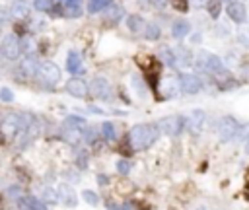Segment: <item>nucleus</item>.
I'll list each match as a JSON object with an SVG mask.
<instances>
[{"mask_svg":"<svg viewBox=\"0 0 249 210\" xmlns=\"http://www.w3.org/2000/svg\"><path fill=\"white\" fill-rule=\"evenodd\" d=\"M160 136V129L158 125H152V123H140V125H135L129 132V144L133 150H146L150 148Z\"/></svg>","mask_w":249,"mask_h":210,"instance_id":"nucleus-1","label":"nucleus"},{"mask_svg":"<svg viewBox=\"0 0 249 210\" xmlns=\"http://www.w3.org/2000/svg\"><path fill=\"white\" fill-rule=\"evenodd\" d=\"M84 129H86V119L78 117V115H70L64 119L62 127H61V136L66 144L76 146L84 138Z\"/></svg>","mask_w":249,"mask_h":210,"instance_id":"nucleus-2","label":"nucleus"},{"mask_svg":"<svg viewBox=\"0 0 249 210\" xmlns=\"http://www.w3.org/2000/svg\"><path fill=\"white\" fill-rule=\"evenodd\" d=\"M35 78H39L43 84L55 88V86L61 82V78H62V70H61V66H59L57 63H53V61H41Z\"/></svg>","mask_w":249,"mask_h":210,"instance_id":"nucleus-3","label":"nucleus"},{"mask_svg":"<svg viewBox=\"0 0 249 210\" xmlns=\"http://www.w3.org/2000/svg\"><path fill=\"white\" fill-rule=\"evenodd\" d=\"M88 88H90V96L93 97V99H99V101H111V97H113V90H111V84H109V80L105 78V76H93L92 78V82L88 84Z\"/></svg>","mask_w":249,"mask_h":210,"instance_id":"nucleus-4","label":"nucleus"},{"mask_svg":"<svg viewBox=\"0 0 249 210\" xmlns=\"http://www.w3.org/2000/svg\"><path fill=\"white\" fill-rule=\"evenodd\" d=\"M158 90H160V99H175L179 97L181 92V84H179V76L175 74H166L160 78L158 82Z\"/></svg>","mask_w":249,"mask_h":210,"instance_id":"nucleus-5","label":"nucleus"},{"mask_svg":"<svg viewBox=\"0 0 249 210\" xmlns=\"http://www.w3.org/2000/svg\"><path fill=\"white\" fill-rule=\"evenodd\" d=\"M0 53H2V57L8 59V61H18L20 59V55H22L20 37L14 32L6 33L2 39H0Z\"/></svg>","mask_w":249,"mask_h":210,"instance_id":"nucleus-6","label":"nucleus"},{"mask_svg":"<svg viewBox=\"0 0 249 210\" xmlns=\"http://www.w3.org/2000/svg\"><path fill=\"white\" fill-rule=\"evenodd\" d=\"M156 125H158L160 132H164L168 136H179L183 132V129H185V117H181V115H168V117L160 119Z\"/></svg>","mask_w":249,"mask_h":210,"instance_id":"nucleus-7","label":"nucleus"},{"mask_svg":"<svg viewBox=\"0 0 249 210\" xmlns=\"http://www.w3.org/2000/svg\"><path fill=\"white\" fill-rule=\"evenodd\" d=\"M237 129H239V123H237L232 115H226V117H220V119H218L216 132H218V136H220V140H222V142H230V140H233V136H235Z\"/></svg>","mask_w":249,"mask_h":210,"instance_id":"nucleus-8","label":"nucleus"},{"mask_svg":"<svg viewBox=\"0 0 249 210\" xmlns=\"http://www.w3.org/2000/svg\"><path fill=\"white\" fill-rule=\"evenodd\" d=\"M226 14L233 24H239V26L247 24V6L243 0H230L226 4Z\"/></svg>","mask_w":249,"mask_h":210,"instance_id":"nucleus-9","label":"nucleus"},{"mask_svg":"<svg viewBox=\"0 0 249 210\" xmlns=\"http://www.w3.org/2000/svg\"><path fill=\"white\" fill-rule=\"evenodd\" d=\"M20 129H22L20 113H8L6 117H2V121H0V132L6 136V140L8 138H16Z\"/></svg>","mask_w":249,"mask_h":210,"instance_id":"nucleus-10","label":"nucleus"},{"mask_svg":"<svg viewBox=\"0 0 249 210\" xmlns=\"http://www.w3.org/2000/svg\"><path fill=\"white\" fill-rule=\"evenodd\" d=\"M179 84H181V92H185L187 96H195L202 90V80H201L199 74L181 72L179 74Z\"/></svg>","mask_w":249,"mask_h":210,"instance_id":"nucleus-11","label":"nucleus"},{"mask_svg":"<svg viewBox=\"0 0 249 210\" xmlns=\"http://www.w3.org/2000/svg\"><path fill=\"white\" fill-rule=\"evenodd\" d=\"M204 123H206V113H204V109H193V111L185 117V129H187L189 132H193V134H199V132L202 130Z\"/></svg>","mask_w":249,"mask_h":210,"instance_id":"nucleus-12","label":"nucleus"},{"mask_svg":"<svg viewBox=\"0 0 249 210\" xmlns=\"http://www.w3.org/2000/svg\"><path fill=\"white\" fill-rule=\"evenodd\" d=\"M64 88H66V92H68L72 97H76V99H86L88 94H90L88 82H86L84 78H78V76L70 78V80L64 84Z\"/></svg>","mask_w":249,"mask_h":210,"instance_id":"nucleus-13","label":"nucleus"},{"mask_svg":"<svg viewBox=\"0 0 249 210\" xmlns=\"http://www.w3.org/2000/svg\"><path fill=\"white\" fill-rule=\"evenodd\" d=\"M57 196H59V202H62L68 208H76L78 206V196H76V191L72 189L70 183H61L57 187Z\"/></svg>","mask_w":249,"mask_h":210,"instance_id":"nucleus-14","label":"nucleus"},{"mask_svg":"<svg viewBox=\"0 0 249 210\" xmlns=\"http://www.w3.org/2000/svg\"><path fill=\"white\" fill-rule=\"evenodd\" d=\"M31 14V2L30 0H14L12 6H10V16L18 22L28 20Z\"/></svg>","mask_w":249,"mask_h":210,"instance_id":"nucleus-15","label":"nucleus"},{"mask_svg":"<svg viewBox=\"0 0 249 210\" xmlns=\"http://www.w3.org/2000/svg\"><path fill=\"white\" fill-rule=\"evenodd\" d=\"M20 49H22V53H24L26 57H37V53H39V43H37V39H35L31 33H24V35L20 37Z\"/></svg>","mask_w":249,"mask_h":210,"instance_id":"nucleus-16","label":"nucleus"},{"mask_svg":"<svg viewBox=\"0 0 249 210\" xmlns=\"http://www.w3.org/2000/svg\"><path fill=\"white\" fill-rule=\"evenodd\" d=\"M37 68H39L37 57H24V61L18 66V70H20V74L24 78H35L37 76Z\"/></svg>","mask_w":249,"mask_h":210,"instance_id":"nucleus-17","label":"nucleus"},{"mask_svg":"<svg viewBox=\"0 0 249 210\" xmlns=\"http://www.w3.org/2000/svg\"><path fill=\"white\" fill-rule=\"evenodd\" d=\"M173 55H175V68H187L193 65V53L187 47H183V45L175 47Z\"/></svg>","mask_w":249,"mask_h":210,"instance_id":"nucleus-18","label":"nucleus"},{"mask_svg":"<svg viewBox=\"0 0 249 210\" xmlns=\"http://www.w3.org/2000/svg\"><path fill=\"white\" fill-rule=\"evenodd\" d=\"M84 14L82 0H64L62 2V16L64 18H80Z\"/></svg>","mask_w":249,"mask_h":210,"instance_id":"nucleus-19","label":"nucleus"},{"mask_svg":"<svg viewBox=\"0 0 249 210\" xmlns=\"http://www.w3.org/2000/svg\"><path fill=\"white\" fill-rule=\"evenodd\" d=\"M66 70L70 74H82L84 72L82 55L78 51H68V55H66Z\"/></svg>","mask_w":249,"mask_h":210,"instance_id":"nucleus-20","label":"nucleus"},{"mask_svg":"<svg viewBox=\"0 0 249 210\" xmlns=\"http://www.w3.org/2000/svg\"><path fill=\"white\" fill-rule=\"evenodd\" d=\"M171 35H173V39H177V41L185 39L187 35H191V24H189L187 20H175V22L171 24Z\"/></svg>","mask_w":249,"mask_h":210,"instance_id":"nucleus-21","label":"nucleus"},{"mask_svg":"<svg viewBox=\"0 0 249 210\" xmlns=\"http://www.w3.org/2000/svg\"><path fill=\"white\" fill-rule=\"evenodd\" d=\"M123 16H124V8H123V4H117V2L109 4V6L103 10V18H105V20H109L111 24L121 22V20H123Z\"/></svg>","mask_w":249,"mask_h":210,"instance_id":"nucleus-22","label":"nucleus"},{"mask_svg":"<svg viewBox=\"0 0 249 210\" xmlns=\"http://www.w3.org/2000/svg\"><path fill=\"white\" fill-rule=\"evenodd\" d=\"M37 194H39V198H41L43 202H47V204H57V202H59L57 191H55V187H51V185H45V183L37 185Z\"/></svg>","mask_w":249,"mask_h":210,"instance_id":"nucleus-23","label":"nucleus"},{"mask_svg":"<svg viewBox=\"0 0 249 210\" xmlns=\"http://www.w3.org/2000/svg\"><path fill=\"white\" fill-rule=\"evenodd\" d=\"M224 70H228V68L224 66V61H222L218 55H208L206 74H208V76H216V74H220V72H224Z\"/></svg>","mask_w":249,"mask_h":210,"instance_id":"nucleus-24","label":"nucleus"},{"mask_svg":"<svg viewBox=\"0 0 249 210\" xmlns=\"http://www.w3.org/2000/svg\"><path fill=\"white\" fill-rule=\"evenodd\" d=\"M144 26H146V20L140 14L127 16V28H129L131 33H142L144 32Z\"/></svg>","mask_w":249,"mask_h":210,"instance_id":"nucleus-25","label":"nucleus"},{"mask_svg":"<svg viewBox=\"0 0 249 210\" xmlns=\"http://www.w3.org/2000/svg\"><path fill=\"white\" fill-rule=\"evenodd\" d=\"M208 51L201 49L195 57H193V68L197 70V74H206V65H208Z\"/></svg>","mask_w":249,"mask_h":210,"instance_id":"nucleus-26","label":"nucleus"},{"mask_svg":"<svg viewBox=\"0 0 249 210\" xmlns=\"http://www.w3.org/2000/svg\"><path fill=\"white\" fill-rule=\"evenodd\" d=\"M142 35H144V39H146V41H158V39H160V35H162V28H160L156 22H148V24L144 26Z\"/></svg>","mask_w":249,"mask_h":210,"instance_id":"nucleus-27","label":"nucleus"},{"mask_svg":"<svg viewBox=\"0 0 249 210\" xmlns=\"http://www.w3.org/2000/svg\"><path fill=\"white\" fill-rule=\"evenodd\" d=\"M113 2H115V0H90V2H88V12L90 14H101Z\"/></svg>","mask_w":249,"mask_h":210,"instance_id":"nucleus-28","label":"nucleus"},{"mask_svg":"<svg viewBox=\"0 0 249 210\" xmlns=\"http://www.w3.org/2000/svg\"><path fill=\"white\" fill-rule=\"evenodd\" d=\"M99 130H101V134H103L105 140H109V142H115L117 140V129H115V125L111 121H103L101 127H99Z\"/></svg>","mask_w":249,"mask_h":210,"instance_id":"nucleus-29","label":"nucleus"},{"mask_svg":"<svg viewBox=\"0 0 249 210\" xmlns=\"http://www.w3.org/2000/svg\"><path fill=\"white\" fill-rule=\"evenodd\" d=\"M222 8H224V0H208V2H206V10H208V16L212 20H218L220 18Z\"/></svg>","mask_w":249,"mask_h":210,"instance_id":"nucleus-30","label":"nucleus"},{"mask_svg":"<svg viewBox=\"0 0 249 210\" xmlns=\"http://www.w3.org/2000/svg\"><path fill=\"white\" fill-rule=\"evenodd\" d=\"M222 61H224V66L232 72V70H237V66L241 65V61H243V59H241L235 51H230V53L226 55V59H222Z\"/></svg>","mask_w":249,"mask_h":210,"instance_id":"nucleus-31","label":"nucleus"},{"mask_svg":"<svg viewBox=\"0 0 249 210\" xmlns=\"http://www.w3.org/2000/svg\"><path fill=\"white\" fill-rule=\"evenodd\" d=\"M160 59H162L164 66L175 68V55H173V49L171 47H162L160 49Z\"/></svg>","mask_w":249,"mask_h":210,"instance_id":"nucleus-32","label":"nucleus"},{"mask_svg":"<svg viewBox=\"0 0 249 210\" xmlns=\"http://www.w3.org/2000/svg\"><path fill=\"white\" fill-rule=\"evenodd\" d=\"M24 200L28 202V206H30L31 210H49V208L45 206V202H43L39 196H35V194H26Z\"/></svg>","mask_w":249,"mask_h":210,"instance_id":"nucleus-33","label":"nucleus"},{"mask_svg":"<svg viewBox=\"0 0 249 210\" xmlns=\"http://www.w3.org/2000/svg\"><path fill=\"white\" fill-rule=\"evenodd\" d=\"M99 134H101L99 127H90V129H84V138L82 140H86V144H95Z\"/></svg>","mask_w":249,"mask_h":210,"instance_id":"nucleus-34","label":"nucleus"},{"mask_svg":"<svg viewBox=\"0 0 249 210\" xmlns=\"http://www.w3.org/2000/svg\"><path fill=\"white\" fill-rule=\"evenodd\" d=\"M237 78H239V82H243V84H249V61H241V65L237 66Z\"/></svg>","mask_w":249,"mask_h":210,"instance_id":"nucleus-35","label":"nucleus"},{"mask_svg":"<svg viewBox=\"0 0 249 210\" xmlns=\"http://www.w3.org/2000/svg\"><path fill=\"white\" fill-rule=\"evenodd\" d=\"M168 4H171V8L177 10V12H181V14L189 12V8H191L189 0H168Z\"/></svg>","mask_w":249,"mask_h":210,"instance_id":"nucleus-36","label":"nucleus"},{"mask_svg":"<svg viewBox=\"0 0 249 210\" xmlns=\"http://www.w3.org/2000/svg\"><path fill=\"white\" fill-rule=\"evenodd\" d=\"M247 138H249V123L239 125V129H237V132H235L233 140H235V142H245Z\"/></svg>","mask_w":249,"mask_h":210,"instance_id":"nucleus-37","label":"nucleus"},{"mask_svg":"<svg viewBox=\"0 0 249 210\" xmlns=\"http://www.w3.org/2000/svg\"><path fill=\"white\" fill-rule=\"evenodd\" d=\"M82 198H84L90 206H97V204H99V196H97V193H93V191H90V189H86V191L82 193Z\"/></svg>","mask_w":249,"mask_h":210,"instance_id":"nucleus-38","label":"nucleus"},{"mask_svg":"<svg viewBox=\"0 0 249 210\" xmlns=\"http://www.w3.org/2000/svg\"><path fill=\"white\" fill-rule=\"evenodd\" d=\"M51 6H53V0H35L33 2V8L37 12H51Z\"/></svg>","mask_w":249,"mask_h":210,"instance_id":"nucleus-39","label":"nucleus"},{"mask_svg":"<svg viewBox=\"0 0 249 210\" xmlns=\"http://www.w3.org/2000/svg\"><path fill=\"white\" fill-rule=\"evenodd\" d=\"M131 84H133V88H135L140 96H144V82H142L140 74H133V76H131Z\"/></svg>","mask_w":249,"mask_h":210,"instance_id":"nucleus-40","label":"nucleus"},{"mask_svg":"<svg viewBox=\"0 0 249 210\" xmlns=\"http://www.w3.org/2000/svg\"><path fill=\"white\" fill-rule=\"evenodd\" d=\"M76 163H78V167H80V169H86V167H88V163H90V156H88V152H86V150H80V152H78V156H76Z\"/></svg>","mask_w":249,"mask_h":210,"instance_id":"nucleus-41","label":"nucleus"},{"mask_svg":"<svg viewBox=\"0 0 249 210\" xmlns=\"http://www.w3.org/2000/svg\"><path fill=\"white\" fill-rule=\"evenodd\" d=\"M237 41H239L241 45L249 47V26H245V24H243V28H241V30H239V33H237Z\"/></svg>","mask_w":249,"mask_h":210,"instance_id":"nucleus-42","label":"nucleus"},{"mask_svg":"<svg viewBox=\"0 0 249 210\" xmlns=\"http://www.w3.org/2000/svg\"><path fill=\"white\" fill-rule=\"evenodd\" d=\"M117 171H119L121 175H129V171H131V162H129V160H119V162H117Z\"/></svg>","mask_w":249,"mask_h":210,"instance_id":"nucleus-43","label":"nucleus"},{"mask_svg":"<svg viewBox=\"0 0 249 210\" xmlns=\"http://www.w3.org/2000/svg\"><path fill=\"white\" fill-rule=\"evenodd\" d=\"M0 99H2L4 103H12L14 101V92L10 88H2L0 90Z\"/></svg>","mask_w":249,"mask_h":210,"instance_id":"nucleus-44","label":"nucleus"},{"mask_svg":"<svg viewBox=\"0 0 249 210\" xmlns=\"http://www.w3.org/2000/svg\"><path fill=\"white\" fill-rule=\"evenodd\" d=\"M6 194H8V198H12V200H18L20 196H24V194H22V189H20L18 185H12V187H8Z\"/></svg>","mask_w":249,"mask_h":210,"instance_id":"nucleus-45","label":"nucleus"},{"mask_svg":"<svg viewBox=\"0 0 249 210\" xmlns=\"http://www.w3.org/2000/svg\"><path fill=\"white\" fill-rule=\"evenodd\" d=\"M216 33H218V37H230V28L228 26H224V24H218L216 26Z\"/></svg>","mask_w":249,"mask_h":210,"instance_id":"nucleus-46","label":"nucleus"},{"mask_svg":"<svg viewBox=\"0 0 249 210\" xmlns=\"http://www.w3.org/2000/svg\"><path fill=\"white\" fill-rule=\"evenodd\" d=\"M66 179H68V183H78V181H80V175H78L74 169H68V171H66Z\"/></svg>","mask_w":249,"mask_h":210,"instance_id":"nucleus-47","label":"nucleus"},{"mask_svg":"<svg viewBox=\"0 0 249 210\" xmlns=\"http://www.w3.org/2000/svg\"><path fill=\"white\" fill-rule=\"evenodd\" d=\"M8 16H10V10L8 8H0V26L8 22Z\"/></svg>","mask_w":249,"mask_h":210,"instance_id":"nucleus-48","label":"nucleus"},{"mask_svg":"<svg viewBox=\"0 0 249 210\" xmlns=\"http://www.w3.org/2000/svg\"><path fill=\"white\" fill-rule=\"evenodd\" d=\"M107 208H109V210H131V204H123V208H119L117 204L109 202V204H107Z\"/></svg>","mask_w":249,"mask_h":210,"instance_id":"nucleus-49","label":"nucleus"},{"mask_svg":"<svg viewBox=\"0 0 249 210\" xmlns=\"http://www.w3.org/2000/svg\"><path fill=\"white\" fill-rule=\"evenodd\" d=\"M189 2H191L195 8H202V6H206L208 0H189Z\"/></svg>","mask_w":249,"mask_h":210,"instance_id":"nucleus-50","label":"nucleus"},{"mask_svg":"<svg viewBox=\"0 0 249 210\" xmlns=\"http://www.w3.org/2000/svg\"><path fill=\"white\" fill-rule=\"evenodd\" d=\"M201 41H202V37H201V33H193V35H191V43H193V45H199Z\"/></svg>","mask_w":249,"mask_h":210,"instance_id":"nucleus-51","label":"nucleus"},{"mask_svg":"<svg viewBox=\"0 0 249 210\" xmlns=\"http://www.w3.org/2000/svg\"><path fill=\"white\" fill-rule=\"evenodd\" d=\"M95 179H97V183H99V185H107V183H109V179H107V175H103V173H99V175H97Z\"/></svg>","mask_w":249,"mask_h":210,"instance_id":"nucleus-52","label":"nucleus"},{"mask_svg":"<svg viewBox=\"0 0 249 210\" xmlns=\"http://www.w3.org/2000/svg\"><path fill=\"white\" fill-rule=\"evenodd\" d=\"M88 111H92V113H95V115H103V113H105L103 109H99V107H93V105H90V107H88Z\"/></svg>","mask_w":249,"mask_h":210,"instance_id":"nucleus-53","label":"nucleus"},{"mask_svg":"<svg viewBox=\"0 0 249 210\" xmlns=\"http://www.w3.org/2000/svg\"><path fill=\"white\" fill-rule=\"evenodd\" d=\"M152 2H154L156 6H160V8H162V6H166V4H168V0H152Z\"/></svg>","mask_w":249,"mask_h":210,"instance_id":"nucleus-54","label":"nucleus"},{"mask_svg":"<svg viewBox=\"0 0 249 210\" xmlns=\"http://www.w3.org/2000/svg\"><path fill=\"white\" fill-rule=\"evenodd\" d=\"M4 142H6V136H4L2 132H0V144H4Z\"/></svg>","mask_w":249,"mask_h":210,"instance_id":"nucleus-55","label":"nucleus"},{"mask_svg":"<svg viewBox=\"0 0 249 210\" xmlns=\"http://www.w3.org/2000/svg\"><path fill=\"white\" fill-rule=\"evenodd\" d=\"M245 152H247V154H249V138H247V140H245Z\"/></svg>","mask_w":249,"mask_h":210,"instance_id":"nucleus-56","label":"nucleus"},{"mask_svg":"<svg viewBox=\"0 0 249 210\" xmlns=\"http://www.w3.org/2000/svg\"><path fill=\"white\" fill-rule=\"evenodd\" d=\"M0 121H2V119H0Z\"/></svg>","mask_w":249,"mask_h":210,"instance_id":"nucleus-57","label":"nucleus"}]
</instances>
